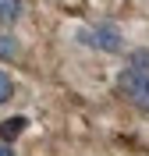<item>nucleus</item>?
I'll return each instance as SVG.
<instances>
[{
	"mask_svg": "<svg viewBox=\"0 0 149 156\" xmlns=\"http://www.w3.org/2000/svg\"><path fill=\"white\" fill-rule=\"evenodd\" d=\"M117 92L128 99L131 107L149 110V68H139V64H128V68L117 75Z\"/></svg>",
	"mask_w": 149,
	"mask_h": 156,
	"instance_id": "obj_1",
	"label": "nucleus"
},
{
	"mask_svg": "<svg viewBox=\"0 0 149 156\" xmlns=\"http://www.w3.org/2000/svg\"><path fill=\"white\" fill-rule=\"evenodd\" d=\"M78 39L85 43V46H92V50H110V53L124 46V39H121V29H117V25H92V29L78 32Z\"/></svg>",
	"mask_w": 149,
	"mask_h": 156,
	"instance_id": "obj_2",
	"label": "nucleus"
},
{
	"mask_svg": "<svg viewBox=\"0 0 149 156\" xmlns=\"http://www.w3.org/2000/svg\"><path fill=\"white\" fill-rule=\"evenodd\" d=\"M21 18V0H0V25H14Z\"/></svg>",
	"mask_w": 149,
	"mask_h": 156,
	"instance_id": "obj_3",
	"label": "nucleus"
},
{
	"mask_svg": "<svg viewBox=\"0 0 149 156\" xmlns=\"http://www.w3.org/2000/svg\"><path fill=\"white\" fill-rule=\"evenodd\" d=\"M11 96H14V78H11L7 71H0V107L11 103Z\"/></svg>",
	"mask_w": 149,
	"mask_h": 156,
	"instance_id": "obj_4",
	"label": "nucleus"
},
{
	"mask_svg": "<svg viewBox=\"0 0 149 156\" xmlns=\"http://www.w3.org/2000/svg\"><path fill=\"white\" fill-rule=\"evenodd\" d=\"M14 131H25V117H14V121H7V124H4V131H0V138L7 142Z\"/></svg>",
	"mask_w": 149,
	"mask_h": 156,
	"instance_id": "obj_5",
	"label": "nucleus"
},
{
	"mask_svg": "<svg viewBox=\"0 0 149 156\" xmlns=\"http://www.w3.org/2000/svg\"><path fill=\"white\" fill-rule=\"evenodd\" d=\"M0 156H14V153H11V146L4 142V138H0Z\"/></svg>",
	"mask_w": 149,
	"mask_h": 156,
	"instance_id": "obj_6",
	"label": "nucleus"
}]
</instances>
